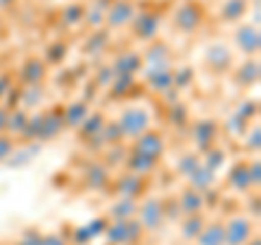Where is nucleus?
<instances>
[{"instance_id": "1", "label": "nucleus", "mask_w": 261, "mask_h": 245, "mask_svg": "<svg viewBox=\"0 0 261 245\" xmlns=\"http://www.w3.org/2000/svg\"><path fill=\"white\" fill-rule=\"evenodd\" d=\"M102 236L107 241V245H140L146 241V230L135 217L109 219Z\"/></svg>"}, {"instance_id": "2", "label": "nucleus", "mask_w": 261, "mask_h": 245, "mask_svg": "<svg viewBox=\"0 0 261 245\" xmlns=\"http://www.w3.org/2000/svg\"><path fill=\"white\" fill-rule=\"evenodd\" d=\"M135 219L142 224L146 234L161 230L163 224L168 222L166 208H163V200H159V198H146L142 204H137Z\"/></svg>"}, {"instance_id": "3", "label": "nucleus", "mask_w": 261, "mask_h": 245, "mask_svg": "<svg viewBox=\"0 0 261 245\" xmlns=\"http://www.w3.org/2000/svg\"><path fill=\"white\" fill-rule=\"evenodd\" d=\"M118 126L124 139H135L150 128V113L144 107H128L118 119Z\"/></svg>"}, {"instance_id": "4", "label": "nucleus", "mask_w": 261, "mask_h": 245, "mask_svg": "<svg viewBox=\"0 0 261 245\" xmlns=\"http://www.w3.org/2000/svg\"><path fill=\"white\" fill-rule=\"evenodd\" d=\"M257 234L255 222L244 215H233L224 222V239L226 245H246Z\"/></svg>"}, {"instance_id": "5", "label": "nucleus", "mask_w": 261, "mask_h": 245, "mask_svg": "<svg viewBox=\"0 0 261 245\" xmlns=\"http://www.w3.org/2000/svg\"><path fill=\"white\" fill-rule=\"evenodd\" d=\"M137 154H144V157H150L154 161H161L163 152H166V139H163V135L159 133V130H152L148 128L146 133H142L140 137L133 139V143H130V148Z\"/></svg>"}, {"instance_id": "6", "label": "nucleus", "mask_w": 261, "mask_h": 245, "mask_svg": "<svg viewBox=\"0 0 261 245\" xmlns=\"http://www.w3.org/2000/svg\"><path fill=\"white\" fill-rule=\"evenodd\" d=\"M192 139H194L196 150L205 154L207 150H211V148H216V145H218L220 124L216 119H200V121H196L194 130H192Z\"/></svg>"}, {"instance_id": "7", "label": "nucleus", "mask_w": 261, "mask_h": 245, "mask_svg": "<svg viewBox=\"0 0 261 245\" xmlns=\"http://www.w3.org/2000/svg\"><path fill=\"white\" fill-rule=\"evenodd\" d=\"M205 22V11L196 3H183L174 13V24L183 33H196Z\"/></svg>"}, {"instance_id": "8", "label": "nucleus", "mask_w": 261, "mask_h": 245, "mask_svg": "<svg viewBox=\"0 0 261 245\" xmlns=\"http://www.w3.org/2000/svg\"><path fill=\"white\" fill-rule=\"evenodd\" d=\"M146 185H148V176H137V174H122L118 180H116V191L120 198H126V200H135L140 202L142 198H146Z\"/></svg>"}, {"instance_id": "9", "label": "nucleus", "mask_w": 261, "mask_h": 245, "mask_svg": "<svg viewBox=\"0 0 261 245\" xmlns=\"http://www.w3.org/2000/svg\"><path fill=\"white\" fill-rule=\"evenodd\" d=\"M235 48L246 54V56H255L261 48V37H259V28L252 24H242L235 28Z\"/></svg>"}, {"instance_id": "10", "label": "nucleus", "mask_w": 261, "mask_h": 245, "mask_svg": "<svg viewBox=\"0 0 261 245\" xmlns=\"http://www.w3.org/2000/svg\"><path fill=\"white\" fill-rule=\"evenodd\" d=\"M135 18V7L130 0H116L107 13V24L109 28H124Z\"/></svg>"}, {"instance_id": "11", "label": "nucleus", "mask_w": 261, "mask_h": 245, "mask_svg": "<svg viewBox=\"0 0 261 245\" xmlns=\"http://www.w3.org/2000/svg\"><path fill=\"white\" fill-rule=\"evenodd\" d=\"M202 208H205V195H202V191L187 185L181 191V195H178V210H181V215L202 213Z\"/></svg>"}, {"instance_id": "12", "label": "nucleus", "mask_w": 261, "mask_h": 245, "mask_svg": "<svg viewBox=\"0 0 261 245\" xmlns=\"http://www.w3.org/2000/svg\"><path fill=\"white\" fill-rule=\"evenodd\" d=\"M226 182L231 189L240 191V193H246V191H252V180H250V171H248V161H238L235 165L228 171V178Z\"/></svg>"}, {"instance_id": "13", "label": "nucleus", "mask_w": 261, "mask_h": 245, "mask_svg": "<svg viewBox=\"0 0 261 245\" xmlns=\"http://www.w3.org/2000/svg\"><path fill=\"white\" fill-rule=\"evenodd\" d=\"M130 26H133V33L137 39H142V42H152L154 35H157L159 30V20L157 15L152 13H142V15H135L133 20H130Z\"/></svg>"}, {"instance_id": "14", "label": "nucleus", "mask_w": 261, "mask_h": 245, "mask_svg": "<svg viewBox=\"0 0 261 245\" xmlns=\"http://www.w3.org/2000/svg\"><path fill=\"white\" fill-rule=\"evenodd\" d=\"M20 76L29 87H37L46 78V63H44V59H39V56H35V54L29 56V59L22 63Z\"/></svg>"}, {"instance_id": "15", "label": "nucleus", "mask_w": 261, "mask_h": 245, "mask_svg": "<svg viewBox=\"0 0 261 245\" xmlns=\"http://www.w3.org/2000/svg\"><path fill=\"white\" fill-rule=\"evenodd\" d=\"M126 169L130 174H137V176H152L154 169L159 167V161H154L150 157H144V154H137L133 150H128L126 154V161H124Z\"/></svg>"}, {"instance_id": "16", "label": "nucleus", "mask_w": 261, "mask_h": 245, "mask_svg": "<svg viewBox=\"0 0 261 245\" xmlns=\"http://www.w3.org/2000/svg\"><path fill=\"white\" fill-rule=\"evenodd\" d=\"M196 245H226L224 239V222H207L200 234L196 236Z\"/></svg>"}, {"instance_id": "17", "label": "nucleus", "mask_w": 261, "mask_h": 245, "mask_svg": "<svg viewBox=\"0 0 261 245\" xmlns=\"http://www.w3.org/2000/svg\"><path fill=\"white\" fill-rule=\"evenodd\" d=\"M233 78L242 85V89H250L252 85H257V83H259V63H257V61H252V59H248L244 65L235 68Z\"/></svg>"}, {"instance_id": "18", "label": "nucleus", "mask_w": 261, "mask_h": 245, "mask_svg": "<svg viewBox=\"0 0 261 245\" xmlns=\"http://www.w3.org/2000/svg\"><path fill=\"white\" fill-rule=\"evenodd\" d=\"M144 68V59L140 54L135 52H126L122 54L120 59L116 61V65H113V74H120V76H133L135 72H140Z\"/></svg>"}, {"instance_id": "19", "label": "nucleus", "mask_w": 261, "mask_h": 245, "mask_svg": "<svg viewBox=\"0 0 261 245\" xmlns=\"http://www.w3.org/2000/svg\"><path fill=\"white\" fill-rule=\"evenodd\" d=\"M207 217L202 213H194V215H183L181 222V236L185 241H196V236L200 234V230L205 228Z\"/></svg>"}, {"instance_id": "20", "label": "nucleus", "mask_w": 261, "mask_h": 245, "mask_svg": "<svg viewBox=\"0 0 261 245\" xmlns=\"http://www.w3.org/2000/svg\"><path fill=\"white\" fill-rule=\"evenodd\" d=\"M89 115V107L85 102H72L63 109V124L68 128H79Z\"/></svg>"}, {"instance_id": "21", "label": "nucleus", "mask_w": 261, "mask_h": 245, "mask_svg": "<svg viewBox=\"0 0 261 245\" xmlns=\"http://www.w3.org/2000/svg\"><path fill=\"white\" fill-rule=\"evenodd\" d=\"M24 245H70V241L65 236L57 234V232H48V234H42L37 230H29L24 234L22 239Z\"/></svg>"}, {"instance_id": "22", "label": "nucleus", "mask_w": 261, "mask_h": 245, "mask_svg": "<svg viewBox=\"0 0 261 245\" xmlns=\"http://www.w3.org/2000/svg\"><path fill=\"white\" fill-rule=\"evenodd\" d=\"M102 126H105V115L102 113H89V115L85 117V121L76 130L83 133V137H85L83 141H92V139H96L98 135H100Z\"/></svg>"}, {"instance_id": "23", "label": "nucleus", "mask_w": 261, "mask_h": 245, "mask_svg": "<svg viewBox=\"0 0 261 245\" xmlns=\"http://www.w3.org/2000/svg\"><path fill=\"white\" fill-rule=\"evenodd\" d=\"M135 215H137V202L122 198L118 204H113V206H111L107 219H130Z\"/></svg>"}, {"instance_id": "24", "label": "nucleus", "mask_w": 261, "mask_h": 245, "mask_svg": "<svg viewBox=\"0 0 261 245\" xmlns=\"http://www.w3.org/2000/svg\"><path fill=\"white\" fill-rule=\"evenodd\" d=\"M246 13V3L244 0H228L222 9V22H238Z\"/></svg>"}, {"instance_id": "25", "label": "nucleus", "mask_w": 261, "mask_h": 245, "mask_svg": "<svg viewBox=\"0 0 261 245\" xmlns=\"http://www.w3.org/2000/svg\"><path fill=\"white\" fill-rule=\"evenodd\" d=\"M200 163H202L200 157H196V154H185V157H181V161H178V165H176L178 167V174L185 176V178H190Z\"/></svg>"}, {"instance_id": "26", "label": "nucleus", "mask_w": 261, "mask_h": 245, "mask_svg": "<svg viewBox=\"0 0 261 245\" xmlns=\"http://www.w3.org/2000/svg\"><path fill=\"white\" fill-rule=\"evenodd\" d=\"M13 148H15L13 137H9L7 133H0V161H5L7 157H11Z\"/></svg>"}, {"instance_id": "27", "label": "nucleus", "mask_w": 261, "mask_h": 245, "mask_svg": "<svg viewBox=\"0 0 261 245\" xmlns=\"http://www.w3.org/2000/svg\"><path fill=\"white\" fill-rule=\"evenodd\" d=\"M248 171H250V180H252V187L255 189H259V180H261V163H259V159H255V161H248Z\"/></svg>"}, {"instance_id": "28", "label": "nucleus", "mask_w": 261, "mask_h": 245, "mask_svg": "<svg viewBox=\"0 0 261 245\" xmlns=\"http://www.w3.org/2000/svg\"><path fill=\"white\" fill-rule=\"evenodd\" d=\"M248 150L252 152V150H255V152H259V126L255 124V128H252L250 126V133H248Z\"/></svg>"}, {"instance_id": "29", "label": "nucleus", "mask_w": 261, "mask_h": 245, "mask_svg": "<svg viewBox=\"0 0 261 245\" xmlns=\"http://www.w3.org/2000/svg\"><path fill=\"white\" fill-rule=\"evenodd\" d=\"M246 245H261V241H259V236L255 234V236H252V239H250V241H248Z\"/></svg>"}, {"instance_id": "30", "label": "nucleus", "mask_w": 261, "mask_h": 245, "mask_svg": "<svg viewBox=\"0 0 261 245\" xmlns=\"http://www.w3.org/2000/svg\"><path fill=\"white\" fill-rule=\"evenodd\" d=\"M11 245H24V243H22V241H15V243H11Z\"/></svg>"}, {"instance_id": "31", "label": "nucleus", "mask_w": 261, "mask_h": 245, "mask_svg": "<svg viewBox=\"0 0 261 245\" xmlns=\"http://www.w3.org/2000/svg\"><path fill=\"white\" fill-rule=\"evenodd\" d=\"M140 245H154V243H148V241H144V243H140Z\"/></svg>"}]
</instances>
